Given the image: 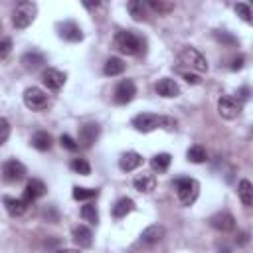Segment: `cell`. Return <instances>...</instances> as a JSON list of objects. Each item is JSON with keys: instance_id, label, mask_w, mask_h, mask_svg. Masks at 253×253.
I'll return each mask as SVG.
<instances>
[{"instance_id": "obj_22", "label": "cell", "mask_w": 253, "mask_h": 253, "mask_svg": "<svg viewBox=\"0 0 253 253\" xmlns=\"http://www.w3.org/2000/svg\"><path fill=\"white\" fill-rule=\"evenodd\" d=\"M125 67L126 65H125V61L121 57H109L105 61V65H103V73L109 75V77H115V75H121L125 71Z\"/></svg>"}, {"instance_id": "obj_31", "label": "cell", "mask_w": 253, "mask_h": 253, "mask_svg": "<svg viewBox=\"0 0 253 253\" xmlns=\"http://www.w3.org/2000/svg\"><path fill=\"white\" fill-rule=\"evenodd\" d=\"M146 6H148L150 10H154V12H158L160 16L174 10V4H172V2H164V0H148Z\"/></svg>"}, {"instance_id": "obj_18", "label": "cell", "mask_w": 253, "mask_h": 253, "mask_svg": "<svg viewBox=\"0 0 253 253\" xmlns=\"http://www.w3.org/2000/svg\"><path fill=\"white\" fill-rule=\"evenodd\" d=\"M156 93L160 97H178L180 95V85L170 77H162L156 83Z\"/></svg>"}, {"instance_id": "obj_9", "label": "cell", "mask_w": 253, "mask_h": 253, "mask_svg": "<svg viewBox=\"0 0 253 253\" xmlns=\"http://www.w3.org/2000/svg\"><path fill=\"white\" fill-rule=\"evenodd\" d=\"M99 132H101V128H99L97 123H85V125H81V126H79V138H77V144L83 146V148H91V146L97 142Z\"/></svg>"}, {"instance_id": "obj_4", "label": "cell", "mask_w": 253, "mask_h": 253, "mask_svg": "<svg viewBox=\"0 0 253 253\" xmlns=\"http://www.w3.org/2000/svg\"><path fill=\"white\" fill-rule=\"evenodd\" d=\"M174 188H176V196H178L182 206L194 204L198 198V192H200V184L194 178H176Z\"/></svg>"}, {"instance_id": "obj_21", "label": "cell", "mask_w": 253, "mask_h": 253, "mask_svg": "<svg viewBox=\"0 0 253 253\" xmlns=\"http://www.w3.org/2000/svg\"><path fill=\"white\" fill-rule=\"evenodd\" d=\"M51 134L49 132H45V130H38V132H34V136H32V146L36 148V150H40V152H45V150H49L51 148Z\"/></svg>"}, {"instance_id": "obj_39", "label": "cell", "mask_w": 253, "mask_h": 253, "mask_svg": "<svg viewBox=\"0 0 253 253\" xmlns=\"http://www.w3.org/2000/svg\"><path fill=\"white\" fill-rule=\"evenodd\" d=\"M184 79L188 83H200V77L198 75H192V73H184Z\"/></svg>"}, {"instance_id": "obj_11", "label": "cell", "mask_w": 253, "mask_h": 253, "mask_svg": "<svg viewBox=\"0 0 253 253\" xmlns=\"http://www.w3.org/2000/svg\"><path fill=\"white\" fill-rule=\"evenodd\" d=\"M42 83L49 89V91H59L65 83V73L55 69V67H47L43 73H42Z\"/></svg>"}, {"instance_id": "obj_27", "label": "cell", "mask_w": 253, "mask_h": 253, "mask_svg": "<svg viewBox=\"0 0 253 253\" xmlns=\"http://www.w3.org/2000/svg\"><path fill=\"white\" fill-rule=\"evenodd\" d=\"M170 162H172V156H170L168 152H160V154H154V156H152L150 166H152L154 172L160 174V172H166V170H168Z\"/></svg>"}, {"instance_id": "obj_23", "label": "cell", "mask_w": 253, "mask_h": 253, "mask_svg": "<svg viewBox=\"0 0 253 253\" xmlns=\"http://www.w3.org/2000/svg\"><path fill=\"white\" fill-rule=\"evenodd\" d=\"M4 206H6L8 213L14 215V217L22 215V213L28 210V204H26L22 198H4Z\"/></svg>"}, {"instance_id": "obj_28", "label": "cell", "mask_w": 253, "mask_h": 253, "mask_svg": "<svg viewBox=\"0 0 253 253\" xmlns=\"http://www.w3.org/2000/svg\"><path fill=\"white\" fill-rule=\"evenodd\" d=\"M186 156H188L190 162H194V164H202V162H206V156H208V154H206V148H204V146L194 144V146L188 148Z\"/></svg>"}, {"instance_id": "obj_24", "label": "cell", "mask_w": 253, "mask_h": 253, "mask_svg": "<svg viewBox=\"0 0 253 253\" xmlns=\"http://www.w3.org/2000/svg\"><path fill=\"white\" fill-rule=\"evenodd\" d=\"M126 10L132 16V20H136V22L146 20V4L142 0H130V2H126Z\"/></svg>"}, {"instance_id": "obj_13", "label": "cell", "mask_w": 253, "mask_h": 253, "mask_svg": "<svg viewBox=\"0 0 253 253\" xmlns=\"http://www.w3.org/2000/svg\"><path fill=\"white\" fill-rule=\"evenodd\" d=\"M166 235V227L162 223H154V225H148L142 233H140V243L144 245H154L158 241H162Z\"/></svg>"}, {"instance_id": "obj_7", "label": "cell", "mask_w": 253, "mask_h": 253, "mask_svg": "<svg viewBox=\"0 0 253 253\" xmlns=\"http://www.w3.org/2000/svg\"><path fill=\"white\" fill-rule=\"evenodd\" d=\"M217 113L221 119H227V121L237 119L241 115V101H237L231 95H221L217 99Z\"/></svg>"}, {"instance_id": "obj_6", "label": "cell", "mask_w": 253, "mask_h": 253, "mask_svg": "<svg viewBox=\"0 0 253 253\" xmlns=\"http://www.w3.org/2000/svg\"><path fill=\"white\" fill-rule=\"evenodd\" d=\"M24 105L30 109V111H43L49 107V97L45 91H42L40 87H28L24 91Z\"/></svg>"}, {"instance_id": "obj_16", "label": "cell", "mask_w": 253, "mask_h": 253, "mask_svg": "<svg viewBox=\"0 0 253 253\" xmlns=\"http://www.w3.org/2000/svg\"><path fill=\"white\" fill-rule=\"evenodd\" d=\"M20 63H22V67H24L26 71H36V69H40V67L45 63V55L40 53V51H36V49H32V51H26V53L22 55Z\"/></svg>"}, {"instance_id": "obj_14", "label": "cell", "mask_w": 253, "mask_h": 253, "mask_svg": "<svg viewBox=\"0 0 253 253\" xmlns=\"http://www.w3.org/2000/svg\"><path fill=\"white\" fill-rule=\"evenodd\" d=\"M210 225L217 231H231L235 227V219L229 211H217L215 215L210 217Z\"/></svg>"}, {"instance_id": "obj_37", "label": "cell", "mask_w": 253, "mask_h": 253, "mask_svg": "<svg viewBox=\"0 0 253 253\" xmlns=\"http://www.w3.org/2000/svg\"><path fill=\"white\" fill-rule=\"evenodd\" d=\"M12 51V42L8 40V38H4V40H0V59H4L8 53Z\"/></svg>"}, {"instance_id": "obj_38", "label": "cell", "mask_w": 253, "mask_h": 253, "mask_svg": "<svg viewBox=\"0 0 253 253\" xmlns=\"http://www.w3.org/2000/svg\"><path fill=\"white\" fill-rule=\"evenodd\" d=\"M241 67H243V57L239 55V57H235V59L231 61V69L235 71V69H241Z\"/></svg>"}, {"instance_id": "obj_25", "label": "cell", "mask_w": 253, "mask_h": 253, "mask_svg": "<svg viewBox=\"0 0 253 253\" xmlns=\"http://www.w3.org/2000/svg\"><path fill=\"white\" fill-rule=\"evenodd\" d=\"M237 194H239V200L245 208H249L253 204V186L249 180H241L239 186H237Z\"/></svg>"}, {"instance_id": "obj_17", "label": "cell", "mask_w": 253, "mask_h": 253, "mask_svg": "<svg viewBox=\"0 0 253 253\" xmlns=\"http://www.w3.org/2000/svg\"><path fill=\"white\" fill-rule=\"evenodd\" d=\"M140 164H142V156H140L138 152H134V150L125 152V154L119 158V168H121L123 172H132V170H136Z\"/></svg>"}, {"instance_id": "obj_36", "label": "cell", "mask_w": 253, "mask_h": 253, "mask_svg": "<svg viewBox=\"0 0 253 253\" xmlns=\"http://www.w3.org/2000/svg\"><path fill=\"white\" fill-rule=\"evenodd\" d=\"M215 38H217L219 42H223V43H227V45H237V38H233V36H229L227 32H215Z\"/></svg>"}, {"instance_id": "obj_10", "label": "cell", "mask_w": 253, "mask_h": 253, "mask_svg": "<svg viewBox=\"0 0 253 253\" xmlns=\"http://www.w3.org/2000/svg\"><path fill=\"white\" fill-rule=\"evenodd\" d=\"M134 95H136V85H134V81H130V79H123L117 87H115V103L117 105H126V103H130L132 99H134Z\"/></svg>"}, {"instance_id": "obj_15", "label": "cell", "mask_w": 253, "mask_h": 253, "mask_svg": "<svg viewBox=\"0 0 253 253\" xmlns=\"http://www.w3.org/2000/svg\"><path fill=\"white\" fill-rule=\"evenodd\" d=\"M57 30H59V36L63 40H67V42H81L83 40V32H81V28L75 22H69V20L61 22L57 26Z\"/></svg>"}, {"instance_id": "obj_2", "label": "cell", "mask_w": 253, "mask_h": 253, "mask_svg": "<svg viewBox=\"0 0 253 253\" xmlns=\"http://www.w3.org/2000/svg\"><path fill=\"white\" fill-rule=\"evenodd\" d=\"M113 43H115V47H117L121 53H126V55H140V53H144V49H146L144 38H140V36H138L136 32H132V30L117 32Z\"/></svg>"}, {"instance_id": "obj_1", "label": "cell", "mask_w": 253, "mask_h": 253, "mask_svg": "<svg viewBox=\"0 0 253 253\" xmlns=\"http://www.w3.org/2000/svg\"><path fill=\"white\" fill-rule=\"evenodd\" d=\"M132 126L138 132H150L154 128H166L172 130L176 128V121L172 117H164V115H154V113H140L132 119Z\"/></svg>"}, {"instance_id": "obj_41", "label": "cell", "mask_w": 253, "mask_h": 253, "mask_svg": "<svg viewBox=\"0 0 253 253\" xmlns=\"http://www.w3.org/2000/svg\"><path fill=\"white\" fill-rule=\"evenodd\" d=\"M239 97H241V101H245V99L249 97V89H247V87H243V89H241V93H239Z\"/></svg>"}, {"instance_id": "obj_40", "label": "cell", "mask_w": 253, "mask_h": 253, "mask_svg": "<svg viewBox=\"0 0 253 253\" xmlns=\"http://www.w3.org/2000/svg\"><path fill=\"white\" fill-rule=\"evenodd\" d=\"M237 237H239V239H237V243H239V245H245V243H247V233H245V231H241Z\"/></svg>"}, {"instance_id": "obj_33", "label": "cell", "mask_w": 253, "mask_h": 253, "mask_svg": "<svg viewBox=\"0 0 253 253\" xmlns=\"http://www.w3.org/2000/svg\"><path fill=\"white\" fill-rule=\"evenodd\" d=\"M235 12H237V16H241V20H245L247 24L251 22V8H249L245 2H237V4H235Z\"/></svg>"}, {"instance_id": "obj_35", "label": "cell", "mask_w": 253, "mask_h": 253, "mask_svg": "<svg viewBox=\"0 0 253 253\" xmlns=\"http://www.w3.org/2000/svg\"><path fill=\"white\" fill-rule=\"evenodd\" d=\"M59 142H61V146H63V148H67V150H71V152H75V150L79 148L77 140H73L69 134H61V136H59Z\"/></svg>"}, {"instance_id": "obj_29", "label": "cell", "mask_w": 253, "mask_h": 253, "mask_svg": "<svg viewBox=\"0 0 253 253\" xmlns=\"http://www.w3.org/2000/svg\"><path fill=\"white\" fill-rule=\"evenodd\" d=\"M81 217L85 219V221H89V223H97L99 221V211H97V206L95 204H91V202H87L83 208H81Z\"/></svg>"}, {"instance_id": "obj_8", "label": "cell", "mask_w": 253, "mask_h": 253, "mask_svg": "<svg viewBox=\"0 0 253 253\" xmlns=\"http://www.w3.org/2000/svg\"><path fill=\"white\" fill-rule=\"evenodd\" d=\"M2 178H4L6 182H10V184L24 180V178H26V166H24L20 160H16V158L6 160L4 166H2Z\"/></svg>"}, {"instance_id": "obj_26", "label": "cell", "mask_w": 253, "mask_h": 253, "mask_svg": "<svg viewBox=\"0 0 253 253\" xmlns=\"http://www.w3.org/2000/svg\"><path fill=\"white\" fill-rule=\"evenodd\" d=\"M132 210H134V202H132L130 198H121V200L113 206V217L121 219V217H125L126 213H130Z\"/></svg>"}, {"instance_id": "obj_5", "label": "cell", "mask_w": 253, "mask_h": 253, "mask_svg": "<svg viewBox=\"0 0 253 253\" xmlns=\"http://www.w3.org/2000/svg\"><path fill=\"white\" fill-rule=\"evenodd\" d=\"M178 59H180L182 65H186V67H190V69H194V71H198V73L208 71V61H206L204 53H202L200 49L192 47V45L182 47L180 53H178Z\"/></svg>"}, {"instance_id": "obj_32", "label": "cell", "mask_w": 253, "mask_h": 253, "mask_svg": "<svg viewBox=\"0 0 253 253\" xmlns=\"http://www.w3.org/2000/svg\"><path fill=\"white\" fill-rule=\"evenodd\" d=\"M97 194H99V192L93 190V188H79V186L73 188V198H75V200H91V198H95Z\"/></svg>"}, {"instance_id": "obj_42", "label": "cell", "mask_w": 253, "mask_h": 253, "mask_svg": "<svg viewBox=\"0 0 253 253\" xmlns=\"http://www.w3.org/2000/svg\"><path fill=\"white\" fill-rule=\"evenodd\" d=\"M55 253H79L77 249H67V247H63V249H57Z\"/></svg>"}, {"instance_id": "obj_12", "label": "cell", "mask_w": 253, "mask_h": 253, "mask_svg": "<svg viewBox=\"0 0 253 253\" xmlns=\"http://www.w3.org/2000/svg\"><path fill=\"white\" fill-rule=\"evenodd\" d=\"M47 192V186L43 184V180H40V178H32L28 184H26V190H24V202L26 204H32L34 200H38V198H42L43 194Z\"/></svg>"}, {"instance_id": "obj_30", "label": "cell", "mask_w": 253, "mask_h": 253, "mask_svg": "<svg viewBox=\"0 0 253 253\" xmlns=\"http://www.w3.org/2000/svg\"><path fill=\"white\" fill-rule=\"evenodd\" d=\"M69 168L75 172V174H81V176H89L91 174V166L85 158H73L69 162Z\"/></svg>"}, {"instance_id": "obj_19", "label": "cell", "mask_w": 253, "mask_h": 253, "mask_svg": "<svg viewBox=\"0 0 253 253\" xmlns=\"http://www.w3.org/2000/svg\"><path fill=\"white\" fill-rule=\"evenodd\" d=\"M132 186L138 190V192H144V194H150L154 188H156V176L154 174H138L134 180H132Z\"/></svg>"}, {"instance_id": "obj_34", "label": "cell", "mask_w": 253, "mask_h": 253, "mask_svg": "<svg viewBox=\"0 0 253 253\" xmlns=\"http://www.w3.org/2000/svg\"><path fill=\"white\" fill-rule=\"evenodd\" d=\"M8 136H10V123L4 117H0V146L6 144Z\"/></svg>"}, {"instance_id": "obj_20", "label": "cell", "mask_w": 253, "mask_h": 253, "mask_svg": "<svg viewBox=\"0 0 253 253\" xmlns=\"http://www.w3.org/2000/svg\"><path fill=\"white\" fill-rule=\"evenodd\" d=\"M73 241H75V245L77 247H91L93 245V233H91V229L89 227H85V225H77L75 229H73Z\"/></svg>"}, {"instance_id": "obj_3", "label": "cell", "mask_w": 253, "mask_h": 253, "mask_svg": "<svg viewBox=\"0 0 253 253\" xmlns=\"http://www.w3.org/2000/svg\"><path fill=\"white\" fill-rule=\"evenodd\" d=\"M36 14H38V4L36 2H30V0L18 2L16 8H14V12H12V24H14V28H18V30L28 28L36 20Z\"/></svg>"}]
</instances>
